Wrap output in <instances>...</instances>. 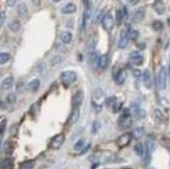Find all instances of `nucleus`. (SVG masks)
Instances as JSON below:
<instances>
[{
    "label": "nucleus",
    "instance_id": "f257e3e1",
    "mask_svg": "<svg viewBox=\"0 0 170 169\" xmlns=\"http://www.w3.org/2000/svg\"><path fill=\"white\" fill-rule=\"evenodd\" d=\"M132 119L131 113H129V110L125 109L123 111V114L118 119V125L121 130H128V128L132 126Z\"/></svg>",
    "mask_w": 170,
    "mask_h": 169
},
{
    "label": "nucleus",
    "instance_id": "f03ea898",
    "mask_svg": "<svg viewBox=\"0 0 170 169\" xmlns=\"http://www.w3.org/2000/svg\"><path fill=\"white\" fill-rule=\"evenodd\" d=\"M85 11H83V15H82V28L85 29L86 25H87V22L89 21V19L91 18L92 16V5L90 1H85Z\"/></svg>",
    "mask_w": 170,
    "mask_h": 169
},
{
    "label": "nucleus",
    "instance_id": "7ed1b4c3",
    "mask_svg": "<svg viewBox=\"0 0 170 169\" xmlns=\"http://www.w3.org/2000/svg\"><path fill=\"white\" fill-rule=\"evenodd\" d=\"M77 75L74 71H64L61 73V80L64 84H72L76 80Z\"/></svg>",
    "mask_w": 170,
    "mask_h": 169
},
{
    "label": "nucleus",
    "instance_id": "20e7f679",
    "mask_svg": "<svg viewBox=\"0 0 170 169\" xmlns=\"http://www.w3.org/2000/svg\"><path fill=\"white\" fill-rule=\"evenodd\" d=\"M132 141V134L129 133H125L121 135L120 137H118V139L116 140V144L118 145V147L122 148V147L128 146Z\"/></svg>",
    "mask_w": 170,
    "mask_h": 169
},
{
    "label": "nucleus",
    "instance_id": "39448f33",
    "mask_svg": "<svg viewBox=\"0 0 170 169\" xmlns=\"http://www.w3.org/2000/svg\"><path fill=\"white\" fill-rule=\"evenodd\" d=\"M166 78H167V73H166V68L162 67L158 75V86L161 90H164L166 88Z\"/></svg>",
    "mask_w": 170,
    "mask_h": 169
},
{
    "label": "nucleus",
    "instance_id": "423d86ee",
    "mask_svg": "<svg viewBox=\"0 0 170 169\" xmlns=\"http://www.w3.org/2000/svg\"><path fill=\"white\" fill-rule=\"evenodd\" d=\"M65 141V136L64 134H58L57 136H54L53 138L51 139V142H50V147L53 149H58L60 147L63 145Z\"/></svg>",
    "mask_w": 170,
    "mask_h": 169
},
{
    "label": "nucleus",
    "instance_id": "0eeeda50",
    "mask_svg": "<svg viewBox=\"0 0 170 169\" xmlns=\"http://www.w3.org/2000/svg\"><path fill=\"white\" fill-rule=\"evenodd\" d=\"M101 23H102V27L104 28V29L109 31V30L112 29L113 26H114V19L110 14H107L102 18V20H101Z\"/></svg>",
    "mask_w": 170,
    "mask_h": 169
},
{
    "label": "nucleus",
    "instance_id": "6e6552de",
    "mask_svg": "<svg viewBox=\"0 0 170 169\" xmlns=\"http://www.w3.org/2000/svg\"><path fill=\"white\" fill-rule=\"evenodd\" d=\"M143 56L139 51H132L129 54V61H131L134 65H141L143 63Z\"/></svg>",
    "mask_w": 170,
    "mask_h": 169
},
{
    "label": "nucleus",
    "instance_id": "1a4fd4ad",
    "mask_svg": "<svg viewBox=\"0 0 170 169\" xmlns=\"http://www.w3.org/2000/svg\"><path fill=\"white\" fill-rule=\"evenodd\" d=\"M119 48L121 49H124L128 47V31L125 29L121 31V33H120V40H119Z\"/></svg>",
    "mask_w": 170,
    "mask_h": 169
},
{
    "label": "nucleus",
    "instance_id": "9d476101",
    "mask_svg": "<svg viewBox=\"0 0 170 169\" xmlns=\"http://www.w3.org/2000/svg\"><path fill=\"white\" fill-rule=\"evenodd\" d=\"M132 114H134V116L137 119H142L145 117V111L142 110L140 106L136 105V103L132 105Z\"/></svg>",
    "mask_w": 170,
    "mask_h": 169
},
{
    "label": "nucleus",
    "instance_id": "9b49d317",
    "mask_svg": "<svg viewBox=\"0 0 170 169\" xmlns=\"http://www.w3.org/2000/svg\"><path fill=\"white\" fill-rule=\"evenodd\" d=\"M83 100V93L82 91H78L74 94V96L72 97V105L74 108H78V105H80V103Z\"/></svg>",
    "mask_w": 170,
    "mask_h": 169
},
{
    "label": "nucleus",
    "instance_id": "f8f14e48",
    "mask_svg": "<svg viewBox=\"0 0 170 169\" xmlns=\"http://www.w3.org/2000/svg\"><path fill=\"white\" fill-rule=\"evenodd\" d=\"M99 59H100V55L98 52H92L90 55V64L93 68H96L99 66Z\"/></svg>",
    "mask_w": 170,
    "mask_h": 169
},
{
    "label": "nucleus",
    "instance_id": "ddd939ff",
    "mask_svg": "<svg viewBox=\"0 0 170 169\" xmlns=\"http://www.w3.org/2000/svg\"><path fill=\"white\" fill-rule=\"evenodd\" d=\"M79 118V110L78 108H74V110L72 112H71V114L69 116V119H68V122L71 124L75 123V122L78 120Z\"/></svg>",
    "mask_w": 170,
    "mask_h": 169
},
{
    "label": "nucleus",
    "instance_id": "4468645a",
    "mask_svg": "<svg viewBox=\"0 0 170 169\" xmlns=\"http://www.w3.org/2000/svg\"><path fill=\"white\" fill-rule=\"evenodd\" d=\"M14 162L12 159H4L0 162V169H13Z\"/></svg>",
    "mask_w": 170,
    "mask_h": 169
},
{
    "label": "nucleus",
    "instance_id": "2eb2a0df",
    "mask_svg": "<svg viewBox=\"0 0 170 169\" xmlns=\"http://www.w3.org/2000/svg\"><path fill=\"white\" fill-rule=\"evenodd\" d=\"M143 83L147 89H149L151 87V74L149 70H145L143 72Z\"/></svg>",
    "mask_w": 170,
    "mask_h": 169
},
{
    "label": "nucleus",
    "instance_id": "dca6fc26",
    "mask_svg": "<svg viewBox=\"0 0 170 169\" xmlns=\"http://www.w3.org/2000/svg\"><path fill=\"white\" fill-rule=\"evenodd\" d=\"M76 11V6L74 3H67L66 5L62 8V13L63 14H72Z\"/></svg>",
    "mask_w": 170,
    "mask_h": 169
},
{
    "label": "nucleus",
    "instance_id": "f3484780",
    "mask_svg": "<svg viewBox=\"0 0 170 169\" xmlns=\"http://www.w3.org/2000/svg\"><path fill=\"white\" fill-rule=\"evenodd\" d=\"M153 9L156 11L159 15H162L165 12V5L162 1H156L153 3Z\"/></svg>",
    "mask_w": 170,
    "mask_h": 169
},
{
    "label": "nucleus",
    "instance_id": "a211bd4d",
    "mask_svg": "<svg viewBox=\"0 0 170 169\" xmlns=\"http://www.w3.org/2000/svg\"><path fill=\"white\" fill-rule=\"evenodd\" d=\"M12 86H13V77L8 76V77H5L1 83V88L3 90H8L11 89Z\"/></svg>",
    "mask_w": 170,
    "mask_h": 169
},
{
    "label": "nucleus",
    "instance_id": "6ab92c4d",
    "mask_svg": "<svg viewBox=\"0 0 170 169\" xmlns=\"http://www.w3.org/2000/svg\"><path fill=\"white\" fill-rule=\"evenodd\" d=\"M125 79H126V72L124 70H121L119 72V74L115 77V83L117 84H124Z\"/></svg>",
    "mask_w": 170,
    "mask_h": 169
},
{
    "label": "nucleus",
    "instance_id": "aec40b11",
    "mask_svg": "<svg viewBox=\"0 0 170 169\" xmlns=\"http://www.w3.org/2000/svg\"><path fill=\"white\" fill-rule=\"evenodd\" d=\"M61 40L64 44H70L72 41V34L69 31H64L61 33Z\"/></svg>",
    "mask_w": 170,
    "mask_h": 169
},
{
    "label": "nucleus",
    "instance_id": "412c9836",
    "mask_svg": "<svg viewBox=\"0 0 170 169\" xmlns=\"http://www.w3.org/2000/svg\"><path fill=\"white\" fill-rule=\"evenodd\" d=\"M144 17H145V11L143 8H140V9H138V11L135 12L134 20L136 22H141L144 19Z\"/></svg>",
    "mask_w": 170,
    "mask_h": 169
},
{
    "label": "nucleus",
    "instance_id": "4be33fe9",
    "mask_svg": "<svg viewBox=\"0 0 170 169\" xmlns=\"http://www.w3.org/2000/svg\"><path fill=\"white\" fill-rule=\"evenodd\" d=\"M40 87V80L39 79H32L30 83L27 84V88H28L29 91H32V92H36L37 90L39 89Z\"/></svg>",
    "mask_w": 170,
    "mask_h": 169
},
{
    "label": "nucleus",
    "instance_id": "5701e85b",
    "mask_svg": "<svg viewBox=\"0 0 170 169\" xmlns=\"http://www.w3.org/2000/svg\"><path fill=\"white\" fill-rule=\"evenodd\" d=\"M109 65V56L107 54H103L100 56V59H99V67L101 69H106Z\"/></svg>",
    "mask_w": 170,
    "mask_h": 169
},
{
    "label": "nucleus",
    "instance_id": "b1692460",
    "mask_svg": "<svg viewBox=\"0 0 170 169\" xmlns=\"http://www.w3.org/2000/svg\"><path fill=\"white\" fill-rule=\"evenodd\" d=\"M143 135H144V128L143 127H137L132 133V137H134L135 139H140V138L143 137Z\"/></svg>",
    "mask_w": 170,
    "mask_h": 169
},
{
    "label": "nucleus",
    "instance_id": "393cba45",
    "mask_svg": "<svg viewBox=\"0 0 170 169\" xmlns=\"http://www.w3.org/2000/svg\"><path fill=\"white\" fill-rule=\"evenodd\" d=\"M135 151H136V153H137V156H143L144 152H145L143 144H142V143H137V144H136V145H135Z\"/></svg>",
    "mask_w": 170,
    "mask_h": 169
},
{
    "label": "nucleus",
    "instance_id": "a878e982",
    "mask_svg": "<svg viewBox=\"0 0 170 169\" xmlns=\"http://www.w3.org/2000/svg\"><path fill=\"white\" fill-rule=\"evenodd\" d=\"M128 31V39H132V40H137L139 38V31L136 30V29H132V28H129Z\"/></svg>",
    "mask_w": 170,
    "mask_h": 169
},
{
    "label": "nucleus",
    "instance_id": "bb28decb",
    "mask_svg": "<svg viewBox=\"0 0 170 169\" xmlns=\"http://www.w3.org/2000/svg\"><path fill=\"white\" fill-rule=\"evenodd\" d=\"M8 27H10V29L12 31H18L20 29V22L18 21V20H14V21H12L10 24H8Z\"/></svg>",
    "mask_w": 170,
    "mask_h": 169
},
{
    "label": "nucleus",
    "instance_id": "cd10ccee",
    "mask_svg": "<svg viewBox=\"0 0 170 169\" xmlns=\"http://www.w3.org/2000/svg\"><path fill=\"white\" fill-rule=\"evenodd\" d=\"M35 163L32 161H25L20 165V169H33Z\"/></svg>",
    "mask_w": 170,
    "mask_h": 169
},
{
    "label": "nucleus",
    "instance_id": "c85d7f7f",
    "mask_svg": "<svg viewBox=\"0 0 170 169\" xmlns=\"http://www.w3.org/2000/svg\"><path fill=\"white\" fill-rule=\"evenodd\" d=\"M10 54L7 52H1L0 53V64H5L7 62L10 61Z\"/></svg>",
    "mask_w": 170,
    "mask_h": 169
},
{
    "label": "nucleus",
    "instance_id": "c756f323",
    "mask_svg": "<svg viewBox=\"0 0 170 169\" xmlns=\"http://www.w3.org/2000/svg\"><path fill=\"white\" fill-rule=\"evenodd\" d=\"M96 47V41L94 38H90L88 41V51H93Z\"/></svg>",
    "mask_w": 170,
    "mask_h": 169
},
{
    "label": "nucleus",
    "instance_id": "7c9ffc66",
    "mask_svg": "<svg viewBox=\"0 0 170 169\" xmlns=\"http://www.w3.org/2000/svg\"><path fill=\"white\" fill-rule=\"evenodd\" d=\"M112 109H113V112L114 113H118L120 110L122 109V102L119 101V100H116V101L113 103Z\"/></svg>",
    "mask_w": 170,
    "mask_h": 169
},
{
    "label": "nucleus",
    "instance_id": "2f4dec72",
    "mask_svg": "<svg viewBox=\"0 0 170 169\" xmlns=\"http://www.w3.org/2000/svg\"><path fill=\"white\" fill-rule=\"evenodd\" d=\"M151 152H149L148 150L146 149L145 150V152H144V158H143V163H144V165L145 166H147L148 164L150 163V160H151Z\"/></svg>",
    "mask_w": 170,
    "mask_h": 169
},
{
    "label": "nucleus",
    "instance_id": "473e14b6",
    "mask_svg": "<svg viewBox=\"0 0 170 169\" xmlns=\"http://www.w3.org/2000/svg\"><path fill=\"white\" fill-rule=\"evenodd\" d=\"M152 28H153L154 30H157V31L162 30L163 29V23H162V21H159V20L154 21L153 23H152Z\"/></svg>",
    "mask_w": 170,
    "mask_h": 169
},
{
    "label": "nucleus",
    "instance_id": "72a5a7b5",
    "mask_svg": "<svg viewBox=\"0 0 170 169\" xmlns=\"http://www.w3.org/2000/svg\"><path fill=\"white\" fill-rule=\"evenodd\" d=\"M83 145H85V140H83V139L78 140V141H77V142L75 143V145H74V150H76V151H77V150L82 149L83 147H85Z\"/></svg>",
    "mask_w": 170,
    "mask_h": 169
},
{
    "label": "nucleus",
    "instance_id": "f704fd0d",
    "mask_svg": "<svg viewBox=\"0 0 170 169\" xmlns=\"http://www.w3.org/2000/svg\"><path fill=\"white\" fill-rule=\"evenodd\" d=\"M154 143H153V141H151V140H147L146 141V149L148 150L149 152H152L153 150H154Z\"/></svg>",
    "mask_w": 170,
    "mask_h": 169
},
{
    "label": "nucleus",
    "instance_id": "c9c22d12",
    "mask_svg": "<svg viewBox=\"0 0 170 169\" xmlns=\"http://www.w3.org/2000/svg\"><path fill=\"white\" fill-rule=\"evenodd\" d=\"M122 19H123V13L122 11H117V14H116V22L117 24H121L122 22Z\"/></svg>",
    "mask_w": 170,
    "mask_h": 169
},
{
    "label": "nucleus",
    "instance_id": "e433bc0d",
    "mask_svg": "<svg viewBox=\"0 0 170 169\" xmlns=\"http://www.w3.org/2000/svg\"><path fill=\"white\" fill-rule=\"evenodd\" d=\"M18 12H19V14L21 16H25L27 14V8H26V6L24 5V4H20L19 5V8H18Z\"/></svg>",
    "mask_w": 170,
    "mask_h": 169
},
{
    "label": "nucleus",
    "instance_id": "4c0bfd02",
    "mask_svg": "<svg viewBox=\"0 0 170 169\" xmlns=\"http://www.w3.org/2000/svg\"><path fill=\"white\" fill-rule=\"evenodd\" d=\"M16 95H15L14 93H11V94H8V98H7V100H8V103H11V105H13V103H15L16 102Z\"/></svg>",
    "mask_w": 170,
    "mask_h": 169
},
{
    "label": "nucleus",
    "instance_id": "58836bf2",
    "mask_svg": "<svg viewBox=\"0 0 170 169\" xmlns=\"http://www.w3.org/2000/svg\"><path fill=\"white\" fill-rule=\"evenodd\" d=\"M162 144L165 148H167L170 151V139L169 138H163L162 139Z\"/></svg>",
    "mask_w": 170,
    "mask_h": 169
},
{
    "label": "nucleus",
    "instance_id": "ea45409f",
    "mask_svg": "<svg viewBox=\"0 0 170 169\" xmlns=\"http://www.w3.org/2000/svg\"><path fill=\"white\" fill-rule=\"evenodd\" d=\"M99 127H100V124L98 123L97 121H95V122H94V124H93V127H92V133L95 134L98 130H99Z\"/></svg>",
    "mask_w": 170,
    "mask_h": 169
},
{
    "label": "nucleus",
    "instance_id": "a19ab883",
    "mask_svg": "<svg viewBox=\"0 0 170 169\" xmlns=\"http://www.w3.org/2000/svg\"><path fill=\"white\" fill-rule=\"evenodd\" d=\"M116 98H114V97H111V98H109L107 100V105H108V106H112L113 105V103L116 101Z\"/></svg>",
    "mask_w": 170,
    "mask_h": 169
},
{
    "label": "nucleus",
    "instance_id": "79ce46f5",
    "mask_svg": "<svg viewBox=\"0 0 170 169\" xmlns=\"http://www.w3.org/2000/svg\"><path fill=\"white\" fill-rule=\"evenodd\" d=\"M120 71H121V70H120L119 67H117V66H116V67H114V69H113V76H114V78H115L117 75L119 74Z\"/></svg>",
    "mask_w": 170,
    "mask_h": 169
},
{
    "label": "nucleus",
    "instance_id": "37998d69",
    "mask_svg": "<svg viewBox=\"0 0 170 169\" xmlns=\"http://www.w3.org/2000/svg\"><path fill=\"white\" fill-rule=\"evenodd\" d=\"M5 150H7L8 153L12 152V144H11V142H7V143H5Z\"/></svg>",
    "mask_w": 170,
    "mask_h": 169
},
{
    "label": "nucleus",
    "instance_id": "c03bdc74",
    "mask_svg": "<svg viewBox=\"0 0 170 169\" xmlns=\"http://www.w3.org/2000/svg\"><path fill=\"white\" fill-rule=\"evenodd\" d=\"M132 74H134V76L139 77V76H141V75H142V72L140 70H134V71H132Z\"/></svg>",
    "mask_w": 170,
    "mask_h": 169
},
{
    "label": "nucleus",
    "instance_id": "a18cd8bd",
    "mask_svg": "<svg viewBox=\"0 0 170 169\" xmlns=\"http://www.w3.org/2000/svg\"><path fill=\"white\" fill-rule=\"evenodd\" d=\"M154 113H156V116L157 117H160L161 119H163L164 117H163V115H162V113H161V111H159V110H156L154 111Z\"/></svg>",
    "mask_w": 170,
    "mask_h": 169
},
{
    "label": "nucleus",
    "instance_id": "49530a36",
    "mask_svg": "<svg viewBox=\"0 0 170 169\" xmlns=\"http://www.w3.org/2000/svg\"><path fill=\"white\" fill-rule=\"evenodd\" d=\"M92 105H93L94 109H95V111H96V112H99V111H101V105H98V106H97V105H95L94 102H92Z\"/></svg>",
    "mask_w": 170,
    "mask_h": 169
},
{
    "label": "nucleus",
    "instance_id": "de8ad7c7",
    "mask_svg": "<svg viewBox=\"0 0 170 169\" xmlns=\"http://www.w3.org/2000/svg\"><path fill=\"white\" fill-rule=\"evenodd\" d=\"M3 21H4V15L3 14H0V26L3 24Z\"/></svg>",
    "mask_w": 170,
    "mask_h": 169
},
{
    "label": "nucleus",
    "instance_id": "09e8293b",
    "mask_svg": "<svg viewBox=\"0 0 170 169\" xmlns=\"http://www.w3.org/2000/svg\"><path fill=\"white\" fill-rule=\"evenodd\" d=\"M89 148H90V144H89V145L86 146L85 148H82V151H80V153H85V152L87 151V150L89 149Z\"/></svg>",
    "mask_w": 170,
    "mask_h": 169
},
{
    "label": "nucleus",
    "instance_id": "8fccbe9b",
    "mask_svg": "<svg viewBox=\"0 0 170 169\" xmlns=\"http://www.w3.org/2000/svg\"><path fill=\"white\" fill-rule=\"evenodd\" d=\"M15 3H16V1H8V4H10V6H13Z\"/></svg>",
    "mask_w": 170,
    "mask_h": 169
},
{
    "label": "nucleus",
    "instance_id": "3c124183",
    "mask_svg": "<svg viewBox=\"0 0 170 169\" xmlns=\"http://www.w3.org/2000/svg\"><path fill=\"white\" fill-rule=\"evenodd\" d=\"M2 139H3V133L0 134V144H1V142H2Z\"/></svg>",
    "mask_w": 170,
    "mask_h": 169
},
{
    "label": "nucleus",
    "instance_id": "603ef678",
    "mask_svg": "<svg viewBox=\"0 0 170 169\" xmlns=\"http://www.w3.org/2000/svg\"><path fill=\"white\" fill-rule=\"evenodd\" d=\"M167 24H168V26H170V17L168 18V20H167Z\"/></svg>",
    "mask_w": 170,
    "mask_h": 169
},
{
    "label": "nucleus",
    "instance_id": "864d4df0",
    "mask_svg": "<svg viewBox=\"0 0 170 169\" xmlns=\"http://www.w3.org/2000/svg\"><path fill=\"white\" fill-rule=\"evenodd\" d=\"M132 4H136V3H138V1H131Z\"/></svg>",
    "mask_w": 170,
    "mask_h": 169
},
{
    "label": "nucleus",
    "instance_id": "5fc2aeb1",
    "mask_svg": "<svg viewBox=\"0 0 170 169\" xmlns=\"http://www.w3.org/2000/svg\"><path fill=\"white\" fill-rule=\"evenodd\" d=\"M169 75H170V66H169Z\"/></svg>",
    "mask_w": 170,
    "mask_h": 169
}]
</instances>
